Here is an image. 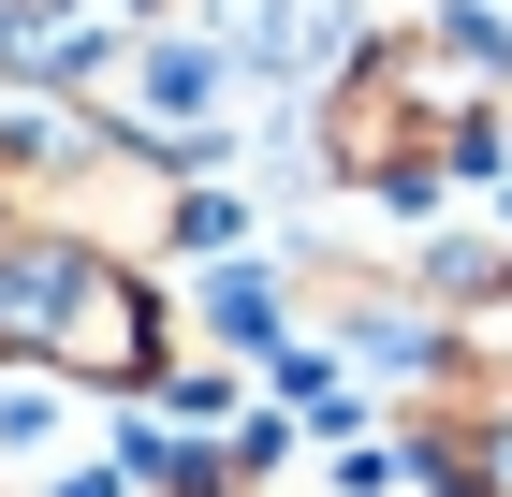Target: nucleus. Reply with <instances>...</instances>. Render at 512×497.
<instances>
[{
  "instance_id": "nucleus-1",
  "label": "nucleus",
  "mask_w": 512,
  "mask_h": 497,
  "mask_svg": "<svg viewBox=\"0 0 512 497\" xmlns=\"http://www.w3.org/2000/svg\"><path fill=\"white\" fill-rule=\"evenodd\" d=\"M308 161L352 205H439L512 161V30L498 15H395L337 44L308 103Z\"/></svg>"
},
{
  "instance_id": "nucleus-2",
  "label": "nucleus",
  "mask_w": 512,
  "mask_h": 497,
  "mask_svg": "<svg viewBox=\"0 0 512 497\" xmlns=\"http://www.w3.org/2000/svg\"><path fill=\"white\" fill-rule=\"evenodd\" d=\"M176 293H161V264H132V249H88V234L59 220H0V366H44V381L74 395H118V410H147L161 381H176Z\"/></svg>"
},
{
  "instance_id": "nucleus-3",
  "label": "nucleus",
  "mask_w": 512,
  "mask_h": 497,
  "mask_svg": "<svg viewBox=\"0 0 512 497\" xmlns=\"http://www.w3.org/2000/svg\"><path fill=\"white\" fill-rule=\"evenodd\" d=\"M410 468L425 497H512V337L454 322L410 366Z\"/></svg>"
},
{
  "instance_id": "nucleus-4",
  "label": "nucleus",
  "mask_w": 512,
  "mask_h": 497,
  "mask_svg": "<svg viewBox=\"0 0 512 497\" xmlns=\"http://www.w3.org/2000/svg\"><path fill=\"white\" fill-rule=\"evenodd\" d=\"M410 293H425L439 322H512V234H483V220L425 234V249H410Z\"/></svg>"
},
{
  "instance_id": "nucleus-5",
  "label": "nucleus",
  "mask_w": 512,
  "mask_h": 497,
  "mask_svg": "<svg viewBox=\"0 0 512 497\" xmlns=\"http://www.w3.org/2000/svg\"><path fill=\"white\" fill-rule=\"evenodd\" d=\"M205 337H220V351H278V278L220 249V278H205Z\"/></svg>"
}]
</instances>
